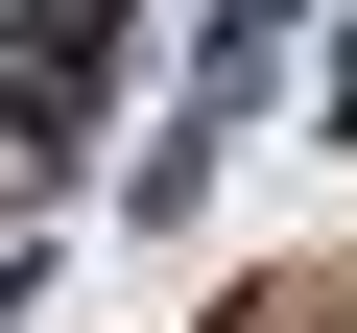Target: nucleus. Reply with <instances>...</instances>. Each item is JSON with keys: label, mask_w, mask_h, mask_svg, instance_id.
Segmentation results:
<instances>
[{"label": "nucleus", "mask_w": 357, "mask_h": 333, "mask_svg": "<svg viewBox=\"0 0 357 333\" xmlns=\"http://www.w3.org/2000/svg\"><path fill=\"white\" fill-rule=\"evenodd\" d=\"M238 333H286V309H238Z\"/></svg>", "instance_id": "nucleus-1"}]
</instances>
